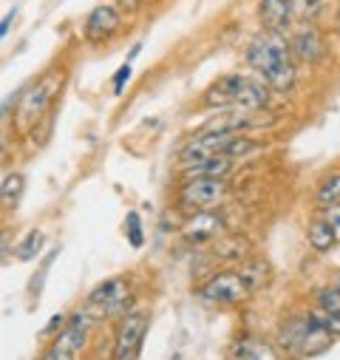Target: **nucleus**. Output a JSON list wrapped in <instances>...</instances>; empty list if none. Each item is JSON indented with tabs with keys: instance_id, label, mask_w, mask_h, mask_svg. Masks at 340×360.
Wrapping results in <instances>:
<instances>
[{
	"instance_id": "obj_1",
	"label": "nucleus",
	"mask_w": 340,
	"mask_h": 360,
	"mask_svg": "<svg viewBox=\"0 0 340 360\" xmlns=\"http://www.w3.org/2000/svg\"><path fill=\"white\" fill-rule=\"evenodd\" d=\"M247 65L264 79L273 91H289L295 82V63L289 40L281 32H267L252 37L247 46Z\"/></svg>"
},
{
	"instance_id": "obj_2",
	"label": "nucleus",
	"mask_w": 340,
	"mask_h": 360,
	"mask_svg": "<svg viewBox=\"0 0 340 360\" xmlns=\"http://www.w3.org/2000/svg\"><path fill=\"white\" fill-rule=\"evenodd\" d=\"M267 82L264 79H255V77H244V74H224L218 77L210 91L204 94L207 105L216 108H255V111H264L270 105V91H267Z\"/></svg>"
},
{
	"instance_id": "obj_3",
	"label": "nucleus",
	"mask_w": 340,
	"mask_h": 360,
	"mask_svg": "<svg viewBox=\"0 0 340 360\" xmlns=\"http://www.w3.org/2000/svg\"><path fill=\"white\" fill-rule=\"evenodd\" d=\"M332 340H334V335L329 329H323L309 312L298 315V318H289L278 332V343L284 346V352H289L295 357L320 354L332 346Z\"/></svg>"
},
{
	"instance_id": "obj_4",
	"label": "nucleus",
	"mask_w": 340,
	"mask_h": 360,
	"mask_svg": "<svg viewBox=\"0 0 340 360\" xmlns=\"http://www.w3.org/2000/svg\"><path fill=\"white\" fill-rule=\"evenodd\" d=\"M227 182L216 176H188L182 188H179V202L185 210L190 213H204V210H216L224 196H227Z\"/></svg>"
},
{
	"instance_id": "obj_5",
	"label": "nucleus",
	"mask_w": 340,
	"mask_h": 360,
	"mask_svg": "<svg viewBox=\"0 0 340 360\" xmlns=\"http://www.w3.org/2000/svg\"><path fill=\"white\" fill-rule=\"evenodd\" d=\"M60 82H63V74H48L40 82H34L29 91L20 94V108H18V128L20 131H29V128H34L40 122V117L46 114V108H48L54 91L60 88Z\"/></svg>"
},
{
	"instance_id": "obj_6",
	"label": "nucleus",
	"mask_w": 340,
	"mask_h": 360,
	"mask_svg": "<svg viewBox=\"0 0 340 360\" xmlns=\"http://www.w3.org/2000/svg\"><path fill=\"white\" fill-rule=\"evenodd\" d=\"M275 125V117L267 111H255V108H224L216 111V117L210 122H204L202 131H216V134H241V131H259V128H270Z\"/></svg>"
},
{
	"instance_id": "obj_7",
	"label": "nucleus",
	"mask_w": 340,
	"mask_h": 360,
	"mask_svg": "<svg viewBox=\"0 0 340 360\" xmlns=\"http://www.w3.org/2000/svg\"><path fill=\"white\" fill-rule=\"evenodd\" d=\"M238 134H216V131H199L185 148H182V162L185 167H193V165H202L218 153H227V148L233 145Z\"/></svg>"
},
{
	"instance_id": "obj_8",
	"label": "nucleus",
	"mask_w": 340,
	"mask_h": 360,
	"mask_svg": "<svg viewBox=\"0 0 340 360\" xmlns=\"http://www.w3.org/2000/svg\"><path fill=\"white\" fill-rule=\"evenodd\" d=\"M252 290L247 287V281L241 278V273H218V276H213L202 290H199V295L207 301V304H241V301H247V295H249Z\"/></svg>"
},
{
	"instance_id": "obj_9",
	"label": "nucleus",
	"mask_w": 340,
	"mask_h": 360,
	"mask_svg": "<svg viewBox=\"0 0 340 360\" xmlns=\"http://www.w3.org/2000/svg\"><path fill=\"white\" fill-rule=\"evenodd\" d=\"M148 332V315L142 312H128L117 329V340H114V360H133L142 340Z\"/></svg>"
},
{
	"instance_id": "obj_10",
	"label": "nucleus",
	"mask_w": 340,
	"mask_h": 360,
	"mask_svg": "<svg viewBox=\"0 0 340 360\" xmlns=\"http://www.w3.org/2000/svg\"><path fill=\"white\" fill-rule=\"evenodd\" d=\"M119 26H122L119 12L108 4H103V6L91 9V15L85 18V40L89 43H105L119 32Z\"/></svg>"
},
{
	"instance_id": "obj_11",
	"label": "nucleus",
	"mask_w": 340,
	"mask_h": 360,
	"mask_svg": "<svg viewBox=\"0 0 340 360\" xmlns=\"http://www.w3.org/2000/svg\"><path fill=\"white\" fill-rule=\"evenodd\" d=\"M289 49H292V57H298L301 63H318V60L326 57V37L320 34L318 26L303 23L289 37Z\"/></svg>"
},
{
	"instance_id": "obj_12",
	"label": "nucleus",
	"mask_w": 340,
	"mask_h": 360,
	"mask_svg": "<svg viewBox=\"0 0 340 360\" xmlns=\"http://www.w3.org/2000/svg\"><path fill=\"white\" fill-rule=\"evenodd\" d=\"M295 18V0H261L259 4V20L267 32H281L289 29Z\"/></svg>"
},
{
	"instance_id": "obj_13",
	"label": "nucleus",
	"mask_w": 340,
	"mask_h": 360,
	"mask_svg": "<svg viewBox=\"0 0 340 360\" xmlns=\"http://www.w3.org/2000/svg\"><path fill=\"white\" fill-rule=\"evenodd\" d=\"M221 227H224L221 216L213 210H204V213H193V219L182 227V236L193 244H204V241H213L221 233Z\"/></svg>"
},
{
	"instance_id": "obj_14",
	"label": "nucleus",
	"mask_w": 340,
	"mask_h": 360,
	"mask_svg": "<svg viewBox=\"0 0 340 360\" xmlns=\"http://www.w3.org/2000/svg\"><path fill=\"white\" fill-rule=\"evenodd\" d=\"M89 301H91L94 307H103L108 315H114V312L125 309V301H128V284H125L122 278H111V281L100 284V287L89 295Z\"/></svg>"
},
{
	"instance_id": "obj_15",
	"label": "nucleus",
	"mask_w": 340,
	"mask_h": 360,
	"mask_svg": "<svg viewBox=\"0 0 340 360\" xmlns=\"http://www.w3.org/2000/svg\"><path fill=\"white\" fill-rule=\"evenodd\" d=\"M230 360H278L273 346L255 340V338H241L230 346Z\"/></svg>"
},
{
	"instance_id": "obj_16",
	"label": "nucleus",
	"mask_w": 340,
	"mask_h": 360,
	"mask_svg": "<svg viewBox=\"0 0 340 360\" xmlns=\"http://www.w3.org/2000/svg\"><path fill=\"white\" fill-rule=\"evenodd\" d=\"M306 238H309V247H312L315 252H329V250L340 241V238H337V233L332 230V224H329L323 216H318V219L309 224Z\"/></svg>"
},
{
	"instance_id": "obj_17",
	"label": "nucleus",
	"mask_w": 340,
	"mask_h": 360,
	"mask_svg": "<svg viewBox=\"0 0 340 360\" xmlns=\"http://www.w3.org/2000/svg\"><path fill=\"white\" fill-rule=\"evenodd\" d=\"M241 278L247 281V287H249V290H261V287H267V284H270L273 269H270V264H267V261L252 258V261H247V264L241 266Z\"/></svg>"
},
{
	"instance_id": "obj_18",
	"label": "nucleus",
	"mask_w": 340,
	"mask_h": 360,
	"mask_svg": "<svg viewBox=\"0 0 340 360\" xmlns=\"http://www.w3.org/2000/svg\"><path fill=\"white\" fill-rule=\"evenodd\" d=\"M233 162L235 159H230L227 153H218V156H213V159H207L202 165L188 167V176H216V179H224L233 170Z\"/></svg>"
},
{
	"instance_id": "obj_19",
	"label": "nucleus",
	"mask_w": 340,
	"mask_h": 360,
	"mask_svg": "<svg viewBox=\"0 0 340 360\" xmlns=\"http://www.w3.org/2000/svg\"><path fill=\"white\" fill-rule=\"evenodd\" d=\"M23 188H26V182H23L20 173H6L4 185H0V202H4V207H18Z\"/></svg>"
},
{
	"instance_id": "obj_20",
	"label": "nucleus",
	"mask_w": 340,
	"mask_h": 360,
	"mask_svg": "<svg viewBox=\"0 0 340 360\" xmlns=\"http://www.w3.org/2000/svg\"><path fill=\"white\" fill-rule=\"evenodd\" d=\"M85 332H89V321H85V315H74L71 323L65 326V335L60 338V343L71 352H77L82 343H85Z\"/></svg>"
},
{
	"instance_id": "obj_21",
	"label": "nucleus",
	"mask_w": 340,
	"mask_h": 360,
	"mask_svg": "<svg viewBox=\"0 0 340 360\" xmlns=\"http://www.w3.org/2000/svg\"><path fill=\"white\" fill-rule=\"evenodd\" d=\"M315 202H318L320 207L340 205V173H332V176L323 179L320 188H318V193H315Z\"/></svg>"
},
{
	"instance_id": "obj_22",
	"label": "nucleus",
	"mask_w": 340,
	"mask_h": 360,
	"mask_svg": "<svg viewBox=\"0 0 340 360\" xmlns=\"http://www.w3.org/2000/svg\"><path fill=\"white\" fill-rule=\"evenodd\" d=\"M255 150H261V145L238 134V136L233 139V145L227 148V156H230V159H247V156H249V153H255Z\"/></svg>"
},
{
	"instance_id": "obj_23",
	"label": "nucleus",
	"mask_w": 340,
	"mask_h": 360,
	"mask_svg": "<svg viewBox=\"0 0 340 360\" xmlns=\"http://www.w3.org/2000/svg\"><path fill=\"white\" fill-rule=\"evenodd\" d=\"M309 315H312V318H315V321H318V323H320L323 329H329V332H332L334 338L340 335V315H337V312H329V309L318 307V309H312Z\"/></svg>"
},
{
	"instance_id": "obj_24",
	"label": "nucleus",
	"mask_w": 340,
	"mask_h": 360,
	"mask_svg": "<svg viewBox=\"0 0 340 360\" xmlns=\"http://www.w3.org/2000/svg\"><path fill=\"white\" fill-rule=\"evenodd\" d=\"M326 6V0H295V12L303 18V23H312Z\"/></svg>"
},
{
	"instance_id": "obj_25",
	"label": "nucleus",
	"mask_w": 340,
	"mask_h": 360,
	"mask_svg": "<svg viewBox=\"0 0 340 360\" xmlns=\"http://www.w3.org/2000/svg\"><path fill=\"white\" fill-rule=\"evenodd\" d=\"M318 307H323V309H329V312H337V315H340V287L318 290Z\"/></svg>"
},
{
	"instance_id": "obj_26",
	"label": "nucleus",
	"mask_w": 340,
	"mask_h": 360,
	"mask_svg": "<svg viewBox=\"0 0 340 360\" xmlns=\"http://www.w3.org/2000/svg\"><path fill=\"white\" fill-rule=\"evenodd\" d=\"M125 233H128L131 247H142V219H139V213L131 210L125 216Z\"/></svg>"
},
{
	"instance_id": "obj_27",
	"label": "nucleus",
	"mask_w": 340,
	"mask_h": 360,
	"mask_svg": "<svg viewBox=\"0 0 340 360\" xmlns=\"http://www.w3.org/2000/svg\"><path fill=\"white\" fill-rule=\"evenodd\" d=\"M40 244H43V233H29V236L23 238V244L18 247V258H23V261L34 258V255L40 252Z\"/></svg>"
},
{
	"instance_id": "obj_28",
	"label": "nucleus",
	"mask_w": 340,
	"mask_h": 360,
	"mask_svg": "<svg viewBox=\"0 0 340 360\" xmlns=\"http://www.w3.org/2000/svg\"><path fill=\"white\" fill-rule=\"evenodd\" d=\"M244 252H247L244 238H230V244H218V255H224V258H241Z\"/></svg>"
},
{
	"instance_id": "obj_29",
	"label": "nucleus",
	"mask_w": 340,
	"mask_h": 360,
	"mask_svg": "<svg viewBox=\"0 0 340 360\" xmlns=\"http://www.w3.org/2000/svg\"><path fill=\"white\" fill-rule=\"evenodd\" d=\"M320 216L332 224V230L337 233V238H340V205H332V207H320Z\"/></svg>"
},
{
	"instance_id": "obj_30",
	"label": "nucleus",
	"mask_w": 340,
	"mask_h": 360,
	"mask_svg": "<svg viewBox=\"0 0 340 360\" xmlns=\"http://www.w3.org/2000/svg\"><path fill=\"white\" fill-rule=\"evenodd\" d=\"M128 79H131V60L125 65H119V71L114 74V94H122V88H125Z\"/></svg>"
},
{
	"instance_id": "obj_31",
	"label": "nucleus",
	"mask_w": 340,
	"mask_h": 360,
	"mask_svg": "<svg viewBox=\"0 0 340 360\" xmlns=\"http://www.w3.org/2000/svg\"><path fill=\"white\" fill-rule=\"evenodd\" d=\"M71 354H74V352H71V349H65V346L57 340V343L46 352V360H71Z\"/></svg>"
},
{
	"instance_id": "obj_32",
	"label": "nucleus",
	"mask_w": 340,
	"mask_h": 360,
	"mask_svg": "<svg viewBox=\"0 0 340 360\" xmlns=\"http://www.w3.org/2000/svg\"><path fill=\"white\" fill-rule=\"evenodd\" d=\"M63 326H65V318H63V315H54L51 323L46 326V335H51V332H57V329H63Z\"/></svg>"
},
{
	"instance_id": "obj_33",
	"label": "nucleus",
	"mask_w": 340,
	"mask_h": 360,
	"mask_svg": "<svg viewBox=\"0 0 340 360\" xmlns=\"http://www.w3.org/2000/svg\"><path fill=\"white\" fill-rule=\"evenodd\" d=\"M15 15H18V9H12V15H6V20H4V26H0V34H9V26H12V20H15Z\"/></svg>"
},
{
	"instance_id": "obj_34",
	"label": "nucleus",
	"mask_w": 340,
	"mask_h": 360,
	"mask_svg": "<svg viewBox=\"0 0 340 360\" xmlns=\"http://www.w3.org/2000/svg\"><path fill=\"white\" fill-rule=\"evenodd\" d=\"M334 29H337V34H340V15H337V26H334Z\"/></svg>"
},
{
	"instance_id": "obj_35",
	"label": "nucleus",
	"mask_w": 340,
	"mask_h": 360,
	"mask_svg": "<svg viewBox=\"0 0 340 360\" xmlns=\"http://www.w3.org/2000/svg\"><path fill=\"white\" fill-rule=\"evenodd\" d=\"M334 287H340V278H337V284H334Z\"/></svg>"
}]
</instances>
